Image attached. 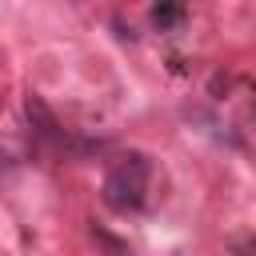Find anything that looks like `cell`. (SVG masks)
<instances>
[{
	"mask_svg": "<svg viewBox=\"0 0 256 256\" xmlns=\"http://www.w3.org/2000/svg\"><path fill=\"white\" fill-rule=\"evenodd\" d=\"M148 180H152V164H148V156L128 152L124 160H116V164L108 168L100 196H104V204H108L112 212H136V208H144Z\"/></svg>",
	"mask_w": 256,
	"mask_h": 256,
	"instance_id": "6da1fadb",
	"label": "cell"
},
{
	"mask_svg": "<svg viewBox=\"0 0 256 256\" xmlns=\"http://www.w3.org/2000/svg\"><path fill=\"white\" fill-rule=\"evenodd\" d=\"M184 20V0H156L152 4V24L156 28H176Z\"/></svg>",
	"mask_w": 256,
	"mask_h": 256,
	"instance_id": "3957f363",
	"label": "cell"
},
{
	"mask_svg": "<svg viewBox=\"0 0 256 256\" xmlns=\"http://www.w3.org/2000/svg\"><path fill=\"white\" fill-rule=\"evenodd\" d=\"M24 112H28L32 128H36V132H40L48 144H64V140H68V136H64V128L56 124V116L48 112V104H44L36 92H28V96H24Z\"/></svg>",
	"mask_w": 256,
	"mask_h": 256,
	"instance_id": "7a4b0ae2",
	"label": "cell"
},
{
	"mask_svg": "<svg viewBox=\"0 0 256 256\" xmlns=\"http://www.w3.org/2000/svg\"><path fill=\"white\" fill-rule=\"evenodd\" d=\"M8 168H12V156H8V152H0V172H8Z\"/></svg>",
	"mask_w": 256,
	"mask_h": 256,
	"instance_id": "277c9868",
	"label": "cell"
}]
</instances>
